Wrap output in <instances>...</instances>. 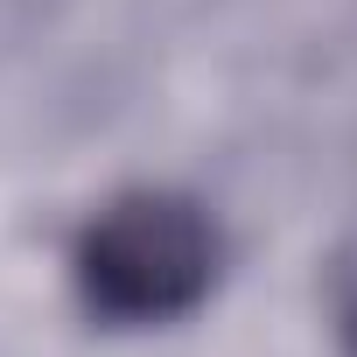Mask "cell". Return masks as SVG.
<instances>
[{
  "label": "cell",
  "instance_id": "obj_2",
  "mask_svg": "<svg viewBox=\"0 0 357 357\" xmlns=\"http://www.w3.org/2000/svg\"><path fill=\"white\" fill-rule=\"evenodd\" d=\"M329 322L343 357H357V225L343 231V245L329 252Z\"/></svg>",
  "mask_w": 357,
  "mask_h": 357
},
{
  "label": "cell",
  "instance_id": "obj_1",
  "mask_svg": "<svg viewBox=\"0 0 357 357\" xmlns=\"http://www.w3.org/2000/svg\"><path fill=\"white\" fill-rule=\"evenodd\" d=\"M218 225L204 204L175 190H126L112 197L70 252L77 301L112 329H154L190 315L218 287Z\"/></svg>",
  "mask_w": 357,
  "mask_h": 357
}]
</instances>
